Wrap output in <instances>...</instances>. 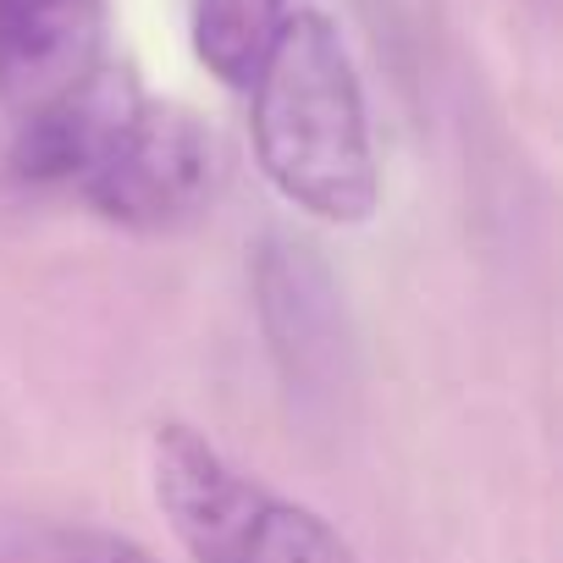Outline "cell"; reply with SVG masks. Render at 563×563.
Listing matches in <instances>:
<instances>
[{
	"label": "cell",
	"instance_id": "1",
	"mask_svg": "<svg viewBox=\"0 0 563 563\" xmlns=\"http://www.w3.org/2000/svg\"><path fill=\"white\" fill-rule=\"evenodd\" d=\"M12 172L34 188H73L117 227L172 232L216 194V139L188 111L155 106L122 67H95L18 122Z\"/></svg>",
	"mask_w": 563,
	"mask_h": 563
},
{
	"label": "cell",
	"instance_id": "2",
	"mask_svg": "<svg viewBox=\"0 0 563 563\" xmlns=\"http://www.w3.org/2000/svg\"><path fill=\"white\" fill-rule=\"evenodd\" d=\"M254 155L271 188L316 221L354 227L376 210L371 111L343 34L321 12H294L249 84Z\"/></svg>",
	"mask_w": 563,
	"mask_h": 563
},
{
	"label": "cell",
	"instance_id": "3",
	"mask_svg": "<svg viewBox=\"0 0 563 563\" xmlns=\"http://www.w3.org/2000/svg\"><path fill=\"white\" fill-rule=\"evenodd\" d=\"M150 486L194 563H354L349 541L316 508L238 470L194 426L155 431Z\"/></svg>",
	"mask_w": 563,
	"mask_h": 563
},
{
	"label": "cell",
	"instance_id": "4",
	"mask_svg": "<svg viewBox=\"0 0 563 563\" xmlns=\"http://www.w3.org/2000/svg\"><path fill=\"white\" fill-rule=\"evenodd\" d=\"M100 40V0H0V100L18 122L40 117L106 67Z\"/></svg>",
	"mask_w": 563,
	"mask_h": 563
},
{
	"label": "cell",
	"instance_id": "5",
	"mask_svg": "<svg viewBox=\"0 0 563 563\" xmlns=\"http://www.w3.org/2000/svg\"><path fill=\"white\" fill-rule=\"evenodd\" d=\"M260 316L294 382H321L338 365V288L316 249L271 238L260 254Z\"/></svg>",
	"mask_w": 563,
	"mask_h": 563
},
{
	"label": "cell",
	"instance_id": "6",
	"mask_svg": "<svg viewBox=\"0 0 563 563\" xmlns=\"http://www.w3.org/2000/svg\"><path fill=\"white\" fill-rule=\"evenodd\" d=\"M288 18V0H188V40L210 78L249 89Z\"/></svg>",
	"mask_w": 563,
	"mask_h": 563
},
{
	"label": "cell",
	"instance_id": "7",
	"mask_svg": "<svg viewBox=\"0 0 563 563\" xmlns=\"http://www.w3.org/2000/svg\"><path fill=\"white\" fill-rule=\"evenodd\" d=\"M34 563H155V558L111 530H45Z\"/></svg>",
	"mask_w": 563,
	"mask_h": 563
}]
</instances>
